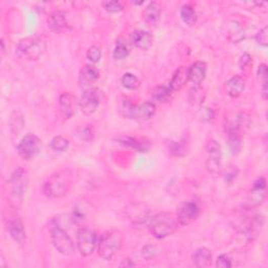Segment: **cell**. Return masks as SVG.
Listing matches in <instances>:
<instances>
[{
	"mask_svg": "<svg viewBox=\"0 0 268 268\" xmlns=\"http://www.w3.org/2000/svg\"><path fill=\"white\" fill-rule=\"evenodd\" d=\"M130 41L132 45L141 51H147L153 44V37L146 30H134L130 35Z\"/></svg>",
	"mask_w": 268,
	"mask_h": 268,
	"instance_id": "9a60e30c",
	"label": "cell"
},
{
	"mask_svg": "<svg viewBox=\"0 0 268 268\" xmlns=\"http://www.w3.org/2000/svg\"><path fill=\"white\" fill-rule=\"evenodd\" d=\"M206 97H207L206 89L201 87L200 85H195L194 87H192L190 90H188L187 101L192 105L200 106L202 105L204 100H206Z\"/></svg>",
	"mask_w": 268,
	"mask_h": 268,
	"instance_id": "4316f807",
	"label": "cell"
},
{
	"mask_svg": "<svg viewBox=\"0 0 268 268\" xmlns=\"http://www.w3.org/2000/svg\"><path fill=\"white\" fill-rule=\"evenodd\" d=\"M47 25L55 33H61V31L66 29L68 24L66 21L65 14L61 11L53 12L49 16V18H47Z\"/></svg>",
	"mask_w": 268,
	"mask_h": 268,
	"instance_id": "ac0fdd59",
	"label": "cell"
},
{
	"mask_svg": "<svg viewBox=\"0 0 268 268\" xmlns=\"http://www.w3.org/2000/svg\"><path fill=\"white\" fill-rule=\"evenodd\" d=\"M23 126H24V119H23V114L18 111V110H16L10 118V128L13 134L17 135L21 132V130L23 129Z\"/></svg>",
	"mask_w": 268,
	"mask_h": 268,
	"instance_id": "83f0119b",
	"label": "cell"
},
{
	"mask_svg": "<svg viewBox=\"0 0 268 268\" xmlns=\"http://www.w3.org/2000/svg\"><path fill=\"white\" fill-rule=\"evenodd\" d=\"M258 78L263 82V84L267 83V78H268V70L266 64H260L258 67Z\"/></svg>",
	"mask_w": 268,
	"mask_h": 268,
	"instance_id": "7bdbcfd3",
	"label": "cell"
},
{
	"mask_svg": "<svg viewBox=\"0 0 268 268\" xmlns=\"http://www.w3.org/2000/svg\"><path fill=\"white\" fill-rule=\"evenodd\" d=\"M208 152V162L207 167L212 173H219L221 171V160H222V150L216 140L210 139L207 144Z\"/></svg>",
	"mask_w": 268,
	"mask_h": 268,
	"instance_id": "30bf717a",
	"label": "cell"
},
{
	"mask_svg": "<svg viewBox=\"0 0 268 268\" xmlns=\"http://www.w3.org/2000/svg\"><path fill=\"white\" fill-rule=\"evenodd\" d=\"M180 16H181L182 21L188 26L195 25V23L197 21V14H196L194 8L190 5H184L181 8Z\"/></svg>",
	"mask_w": 268,
	"mask_h": 268,
	"instance_id": "f1b7e54d",
	"label": "cell"
},
{
	"mask_svg": "<svg viewBox=\"0 0 268 268\" xmlns=\"http://www.w3.org/2000/svg\"><path fill=\"white\" fill-rule=\"evenodd\" d=\"M121 266H126V267H129V266H134V263L131 262L130 259H125L123 260V263L121 264Z\"/></svg>",
	"mask_w": 268,
	"mask_h": 268,
	"instance_id": "bcb514c9",
	"label": "cell"
},
{
	"mask_svg": "<svg viewBox=\"0 0 268 268\" xmlns=\"http://www.w3.org/2000/svg\"><path fill=\"white\" fill-rule=\"evenodd\" d=\"M46 50V42L40 37H28L22 39L17 47L16 55L28 61L38 60Z\"/></svg>",
	"mask_w": 268,
	"mask_h": 268,
	"instance_id": "7a4b0ae2",
	"label": "cell"
},
{
	"mask_svg": "<svg viewBox=\"0 0 268 268\" xmlns=\"http://www.w3.org/2000/svg\"><path fill=\"white\" fill-rule=\"evenodd\" d=\"M177 219L172 218L170 215H159L151 219L150 231L157 239H164L169 237L177 229Z\"/></svg>",
	"mask_w": 268,
	"mask_h": 268,
	"instance_id": "277c9868",
	"label": "cell"
},
{
	"mask_svg": "<svg viewBox=\"0 0 268 268\" xmlns=\"http://www.w3.org/2000/svg\"><path fill=\"white\" fill-rule=\"evenodd\" d=\"M123 244V238L120 232L109 231L104 233L98 241L99 256L105 260L110 261L119 253Z\"/></svg>",
	"mask_w": 268,
	"mask_h": 268,
	"instance_id": "6da1fadb",
	"label": "cell"
},
{
	"mask_svg": "<svg viewBox=\"0 0 268 268\" xmlns=\"http://www.w3.org/2000/svg\"><path fill=\"white\" fill-rule=\"evenodd\" d=\"M157 255V248L154 245L147 244L141 249V256H143L146 260L153 259Z\"/></svg>",
	"mask_w": 268,
	"mask_h": 268,
	"instance_id": "f35d334b",
	"label": "cell"
},
{
	"mask_svg": "<svg viewBox=\"0 0 268 268\" xmlns=\"http://www.w3.org/2000/svg\"><path fill=\"white\" fill-rule=\"evenodd\" d=\"M245 89V79L241 75H235L225 83L226 93L231 98H238Z\"/></svg>",
	"mask_w": 268,
	"mask_h": 268,
	"instance_id": "e0dca14e",
	"label": "cell"
},
{
	"mask_svg": "<svg viewBox=\"0 0 268 268\" xmlns=\"http://www.w3.org/2000/svg\"><path fill=\"white\" fill-rule=\"evenodd\" d=\"M51 236L53 245L59 253L65 256H71L74 254L75 245L70 238V236L63 229L61 225H53L51 228Z\"/></svg>",
	"mask_w": 268,
	"mask_h": 268,
	"instance_id": "8992f818",
	"label": "cell"
},
{
	"mask_svg": "<svg viewBox=\"0 0 268 268\" xmlns=\"http://www.w3.org/2000/svg\"><path fill=\"white\" fill-rule=\"evenodd\" d=\"M188 81V75H187V67L180 66L175 73L173 74L171 82L169 85V88L172 92H177L179 91Z\"/></svg>",
	"mask_w": 268,
	"mask_h": 268,
	"instance_id": "44dd1931",
	"label": "cell"
},
{
	"mask_svg": "<svg viewBox=\"0 0 268 268\" xmlns=\"http://www.w3.org/2000/svg\"><path fill=\"white\" fill-rule=\"evenodd\" d=\"M216 265L219 268H231L232 267V260L226 255H220L217 259Z\"/></svg>",
	"mask_w": 268,
	"mask_h": 268,
	"instance_id": "b9f144b4",
	"label": "cell"
},
{
	"mask_svg": "<svg viewBox=\"0 0 268 268\" xmlns=\"http://www.w3.org/2000/svg\"><path fill=\"white\" fill-rule=\"evenodd\" d=\"M122 84L125 88L130 89V90H134L137 89L140 85V82L138 80V78L130 72H126L123 76H122Z\"/></svg>",
	"mask_w": 268,
	"mask_h": 268,
	"instance_id": "4dcf8cb0",
	"label": "cell"
},
{
	"mask_svg": "<svg viewBox=\"0 0 268 268\" xmlns=\"http://www.w3.org/2000/svg\"><path fill=\"white\" fill-rule=\"evenodd\" d=\"M193 261L196 267L204 268L212 263V253L207 247H200L193 254Z\"/></svg>",
	"mask_w": 268,
	"mask_h": 268,
	"instance_id": "cb8c5ba5",
	"label": "cell"
},
{
	"mask_svg": "<svg viewBox=\"0 0 268 268\" xmlns=\"http://www.w3.org/2000/svg\"><path fill=\"white\" fill-rule=\"evenodd\" d=\"M256 42L261 45L266 47L268 45V27L264 26L256 36Z\"/></svg>",
	"mask_w": 268,
	"mask_h": 268,
	"instance_id": "ab89813d",
	"label": "cell"
},
{
	"mask_svg": "<svg viewBox=\"0 0 268 268\" xmlns=\"http://www.w3.org/2000/svg\"><path fill=\"white\" fill-rule=\"evenodd\" d=\"M226 36L227 39L233 43H239L245 38V31L241 27V25L236 22L231 21L227 24V30H226Z\"/></svg>",
	"mask_w": 268,
	"mask_h": 268,
	"instance_id": "484cf974",
	"label": "cell"
},
{
	"mask_svg": "<svg viewBox=\"0 0 268 268\" xmlns=\"http://www.w3.org/2000/svg\"><path fill=\"white\" fill-rule=\"evenodd\" d=\"M87 59L92 63H98L102 58V51L99 46L92 45L90 46L87 53H86Z\"/></svg>",
	"mask_w": 268,
	"mask_h": 268,
	"instance_id": "d590c367",
	"label": "cell"
},
{
	"mask_svg": "<svg viewBox=\"0 0 268 268\" xmlns=\"http://www.w3.org/2000/svg\"><path fill=\"white\" fill-rule=\"evenodd\" d=\"M75 98L69 92L62 93L59 99V106L62 117L65 120H69L73 112L75 107Z\"/></svg>",
	"mask_w": 268,
	"mask_h": 268,
	"instance_id": "2e32d148",
	"label": "cell"
},
{
	"mask_svg": "<svg viewBox=\"0 0 268 268\" xmlns=\"http://www.w3.org/2000/svg\"><path fill=\"white\" fill-rule=\"evenodd\" d=\"M76 247L83 257L93 254L98 247L97 234L89 228H80L76 235Z\"/></svg>",
	"mask_w": 268,
	"mask_h": 268,
	"instance_id": "52a82bcc",
	"label": "cell"
},
{
	"mask_svg": "<svg viewBox=\"0 0 268 268\" xmlns=\"http://www.w3.org/2000/svg\"><path fill=\"white\" fill-rule=\"evenodd\" d=\"M227 140H228V147L232 153H238L241 151L243 147L241 130L236 127H233V126H227Z\"/></svg>",
	"mask_w": 268,
	"mask_h": 268,
	"instance_id": "d6986e66",
	"label": "cell"
},
{
	"mask_svg": "<svg viewBox=\"0 0 268 268\" xmlns=\"http://www.w3.org/2000/svg\"><path fill=\"white\" fill-rule=\"evenodd\" d=\"M8 229L11 237L19 244H24L26 241V235L23 223L19 217H13L8 222Z\"/></svg>",
	"mask_w": 268,
	"mask_h": 268,
	"instance_id": "4fadbf2b",
	"label": "cell"
},
{
	"mask_svg": "<svg viewBox=\"0 0 268 268\" xmlns=\"http://www.w3.org/2000/svg\"><path fill=\"white\" fill-rule=\"evenodd\" d=\"M99 75H100V71L96 66L86 65L80 71L79 81H80V84L82 85H89L93 82H96L98 80Z\"/></svg>",
	"mask_w": 268,
	"mask_h": 268,
	"instance_id": "603a6c76",
	"label": "cell"
},
{
	"mask_svg": "<svg viewBox=\"0 0 268 268\" xmlns=\"http://www.w3.org/2000/svg\"><path fill=\"white\" fill-rule=\"evenodd\" d=\"M207 64L202 61H197L187 67V75L188 81H191L194 85H200L204 79L207 76Z\"/></svg>",
	"mask_w": 268,
	"mask_h": 268,
	"instance_id": "5bb4252c",
	"label": "cell"
},
{
	"mask_svg": "<svg viewBox=\"0 0 268 268\" xmlns=\"http://www.w3.org/2000/svg\"><path fill=\"white\" fill-rule=\"evenodd\" d=\"M51 147L56 152H65L69 148V141L63 136H55L51 141Z\"/></svg>",
	"mask_w": 268,
	"mask_h": 268,
	"instance_id": "1f68e13d",
	"label": "cell"
},
{
	"mask_svg": "<svg viewBox=\"0 0 268 268\" xmlns=\"http://www.w3.org/2000/svg\"><path fill=\"white\" fill-rule=\"evenodd\" d=\"M143 18L148 24H156L161 18V7L157 3H151L143 12Z\"/></svg>",
	"mask_w": 268,
	"mask_h": 268,
	"instance_id": "d4e9b609",
	"label": "cell"
},
{
	"mask_svg": "<svg viewBox=\"0 0 268 268\" xmlns=\"http://www.w3.org/2000/svg\"><path fill=\"white\" fill-rule=\"evenodd\" d=\"M187 150V144L185 140L173 141L170 145V152L174 156H183Z\"/></svg>",
	"mask_w": 268,
	"mask_h": 268,
	"instance_id": "836d02e7",
	"label": "cell"
},
{
	"mask_svg": "<svg viewBox=\"0 0 268 268\" xmlns=\"http://www.w3.org/2000/svg\"><path fill=\"white\" fill-rule=\"evenodd\" d=\"M70 185L68 177L62 173H58L44 183L43 192L50 198H61L68 194Z\"/></svg>",
	"mask_w": 268,
	"mask_h": 268,
	"instance_id": "5b68a950",
	"label": "cell"
},
{
	"mask_svg": "<svg viewBox=\"0 0 268 268\" xmlns=\"http://www.w3.org/2000/svg\"><path fill=\"white\" fill-rule=\"evenodd\" d=\"M266 196V180L259 178L255 181L253 188L248 194V202L251 207H258L262 204Z\"/></svg>",
	"mask_w": 268,
	"mask_h": 268,
	"instance_id": "7c38bea8",
	"label": "cell"
},
{
	"mask_svg": "<svg viewBox=\"0 0 268 268\" xmlns=\"http://www.w3.org/2000/svg\"><path fill=\"white\" fill-rule=\"evenodd\" d=\"M100 102V91L97 88H89L83 92L79 101V108L83 114L91 116L97 111Z\"/></svg>",
	"mask_w": 268,
	"mask_h": 268,
	"instance_id": "9c48e42d",
	"label": "cell"
},
{
	"mask_svg": "<svg viewBox=\"0 0 268 268\" xmlns=\"http://www.w3.org/2000/svg\"><path fill=\"white\" fill-rule=\"evenodd\" d=\"M11 183V202L15 208H19L28 184V174L27 171L23 168H18L16 170L10 179Z\"/></svg>",
	"mask_w": 268,
	"mask_h": 268,
	"instance_id": "3957f363",
	"label": "cell"
},
{
	"mask_svg": "<svg viewBox=\"0 0 268 268\" xmlns=\"http://www.w3.org/2000/svg\"><path fill=\"white\" fill-rule=\"evenodd\" d=\"M103 7L109 13H119L123 11V6L120 2H105Z\"/></svg>",
	"mask_w": 268,
	"mask_h": 268,
	"instance_id": "60d3db41",
	"label": "cell"
},
{
	"mask_svg": "<svg viewBox=\"0 0 268 268\" xmlns=\"http://www.w3.org/2000/svg\"><path fill=\"white\" fill-rule=\"evenodd\" d=\"M199 214H200V210L199 207L197 206V203L190 201L183 203L179 208L176 219L178 221V224L188 225L195 221V220L198 218Z\"/></svg>",
	"mask_w": 268,
	"mask_h": 268,
	"instance_id": "8fae6325",
	"label": "cell"
},
{
	"mask_svg": "<svg viewBox=\"0 0 268 268\" xmlns=\"http://www.w3.org/2000/svg\"><path fill=\"white\" fill-rule=\"evenodd\" d=\"M196 117L198 118V120L200 122H203V123H208V122H211L214 120L215 118V112L214 110L212 108H209V107H203V108H200L198 110V112L196 114Z\"/></svg>",
	"mask_w": 268,
	"mask_h": 268,
	"instance_id": "e575fe53",
	"label": "cell"
},
{
	"mask_svg": "<svg viewBox=\"0 0 268 268\" xmlns=\"http://www.w3.org/2000/svg\"><path fill=\"white\" fill-rule=\"evenodd\" d=\"M76 136L79 138H81L82 140H90L93 134H92V130L89 126H83V127L79 128L76 130Z\"/></svg>",
	"mask_w": 268,
	"mask_h": 268,
	"instance_id": "74e56055",
	"label": "cell"
},
{
	"mask_svg": "<svg viewBox=\"0 0 268 268\" xmlns=\"http://www.w3.org/2000/svg\"><path fill=\"white\" fill-rule=\"evenodd\" d=\"M251 63V56L247 53L243 54L241 57H240V60H239V65L242 69H244L246 66H248Z\"/></svg>",
	"mask_w": 268,
	"mask_h": 268,
	"instance_id": "ee69618b",
	"label": "cell"
},
{
	"mask_svg": "<svg viewBox=\"0 0 268 268\" xmlns=\"http://www.w3.org/2000/svg\"><path fill=\"white\" fill-rule=\"evenodd\" d=\"M128 55H129V49L127 44L119 40L114 46L113 58L116 60H124L128 57Z\"/></svg>",
	"mask_w": 268,
	"mask_h": 268,
	"instance_id": "d6a6232c",
	"label": "cell"
},
{
	"mask_svg": "<svg viewBox=\"0 0 268 268\" xmlns=\"http://www.w3.org/2000/svg\"><path fill=\"white\" fill-rule=\"evenodd\" d=\"M41 149H42L41 139L33 133H28L27 135H25L21 139L17 147L18 154L23 160L26 161H29L31 159H34V157H36L37 155H39Z\"/></svg>",
	"mask_w": 268,
	"mask_h": 268,
	"instance_id": "ba28073f",
	"label": "cell"
},
{
	"mask_svg": "<svg viewBox=\"0 0 268 268\" xmlns=\"http://www.w3.org/2000/svg\"><path fill=\"white\" fill-rule=\"evenodd\" d=\"M171 94L172 91L169 87L165 86V85H160V86H156L153 90H152V98L154 101L159 102V103H165L168 102L171 98Z\"/></svg>",
	"mask_w": 268,
	"mask_h": 268,
	"instance_id": "f546056e",
	"label": "cell"
},
{
	"mask_svg": "<svg viewBox=\"0 0 268 268\" xmlns=\"http://www.w3.org/2000/svg\"><path fill=\"white\" fill-rule=\"evenodd\" d=\"M156 107L152 102H145L141 105L135 106L132 119L138 121H148L154 117Z\"/></svg>",
	"mask_w": 268,
	"mask_h": 268,
	"instance_id": "ffe728a7",
	"label": "cell"
},
{
	"mask_svg": "<svg viewBox=\"0 0 268 268\" xmlns=\"http://www.w3.org/2000/svg\"><path fill=\"white\" fill-rule=\"evenodd\" d=\"M135 106H136V105L132 104L129 100H125V101H123V103H122V105H121L120 111H121V113H122L125 118L132 119V116H133V111H134Z\"/></svg>",
	"mask_w": 268,
	"mask_h": 268,
	"instance_id": "8d00e7d4",
	"label": "cell"
},
{
	"mask_svg": "<svg viewBox=\"0 0 268 268\" xmlns=\"http://www.w3.org/2000/svg\"><path fill=\"white\" fill-rule=\"evenodd\" d=\"M118 141L124 146H127V147H130V148L136 150L137 152H148V150L150 148L149 141L146 140L145 138H137V137L127 136V137H119Z\"/></svg>",
	"mask_w": 268,
	"mask_h": 268,
	"instance_id": "7402d4cb",
	"label": "cell"
},
{
	"mask_svg": "<svg viewBox=\"0 0 268 268\" xmlns=\"http://www.w3.org/2000/svg\"><path fill=\"white\" fill-rule=\"evenodd\" d=\"M267 97H268V86L266 83V84L262 85V98L264 100H267Z\"/></svg>",
	"mask_w": 268,
	"mask_h": 268,
	"instance_id": "f6af8a7d",
	"label": "cell"
}]
</instances>
